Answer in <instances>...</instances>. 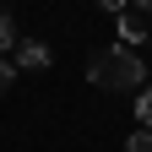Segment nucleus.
Wrapping results in <instances>:
<instances>
[{
  "label": "nucleus",
  "instance_id": "f257e3e1",
  "mask_svg": "<svg viewBox=\"0 0 152 152\" xmlns=\"http://www.w3.org/2000/svg\"><path fill=\"white\" fill-rule=\"evenodd\" d=\"M87 82L92 87H103V92H130V87H141L147 82V65H141V54H130V49H98L87 60Z\"/></svg>",
  "mask_w": 152,
  "mask_h": 152
},
{
  "label": "nucleus",
  "instance_id": "f03ea898",
  "mask_svg": "<svg viewBox=\"0 0 152 152\" xmlns=\"http://www.w3.org/2000/svg\"><path fill=\"white\" fill-rule=\"evenodd\" d=\"M114 22H120L125 44H147V38H152V6H120Z\"/></svg>",
  "mask_w": 152,
  "mask_h": 152
},
{
  "label": "nucleus",
  "instance_id": "7ed1b4c3",
  "mask_svg": "<svg viewBox=\"0 0 152 152\" xmlns=\"http://www.w3.org/2000/svg\"><path fill=\"white\" fill-rule=\"evenodd\" d=\"M49 65H54L49 44H38V38H27V44H16V71H49Z\"/></svg>",
  "mask_w": 152,
  "mask_h": 152
},
{
  "label": "nucleus",
  "instance_id": "20e7f679",
  "mask_svg": "<svg viewBox=\"0 0 152 152\" xmlns=\"http://www.w3.org/2000/svg\"><path fill=\"white\" fill-rule=\"evenodd\" d=\"M22 38H16V22H11V11H0V60H6V49H16Z\"/></svg>",
  "mask_w": 152,
  "mask_h": 152
},
{
  "label": "nucleus",
  "instance_id": "39448f33",
  "mask_svg": "<svg viewBox=\"0 0 152 152\" xmlns=\"http://www.w3.org/2000/svg\"><path fill=\"white\" fill-rule=\"evenodd\" d=\"M136 120H141V130H152V87H141V98H136Z\"/></svg>",
  "mask_w": 152,
  "mask_h": 152
},
{
  "label": "nucleus",
  "instance_id": "423d86ee",
  "mask_svg": "<svg viewBox=\"0 0 152 152\" xmlns=\"http://www.w3.org/2000/svg\"><path fill=\"white\" fill-rule=\"evenodd\" d=\"M125 152H152V130H130V141H125Z\"/></svg>",
  "mask_w": 152,
  "mask_h": 152
},
{
  "label": "nucleus",
  "instance_id": "0eeeda50",
  "mask_svg": "<svg viewBox=\"0 0 152 152\" xmlns=\"http://www.w3.org/2000/svg\"><path fill=\"white\" fill-rule=\"evenodd\" d=\"M11 82H16V65H11V60H0V92H6Z\"/></svg>",
  "mask_w": 152,
  "mask_h": 152
}]
</instances>
